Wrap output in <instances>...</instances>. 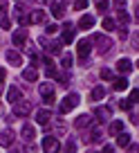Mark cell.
Wrapping results in <instances>:
<instances>
[{"instance_id":"obj_1","label":"cell","mask_w":139,"mask_h":153,"mask_svg":"<svg viewBox=\"0 0 139 153\" xmlns=\"http://www.w3.org/2000/svg\"><path fill=\"white\" fill-rule=\"evenodd\" d=\"M79 104H81V97H79V95H74V92H72V95H67L65 99L61 101V106H58V110H61V115H65V113H70V110H72V108H76Z\"/></svg>"},{"instance_id":"obj_2","label":"cell","mask_w":139,"mask_h":153,"mask_svg":"<svg viewBox=\"0 0 139 153\" xmlns=\"http://www.w3.org/2000/svg\"><path fill=\"white\" fill-rule=\"evenodd\" d=\"M29 110H32V106H29L27 99L14 101V117H25V115H29Z\"/></svg>"},{"instance_id":"obj_3","label":"cell","mask_w":139,"mask_h":153,"mask_svg":"<svg viewBox=\"0 0 139 153\" xmlns=\"http://www.w3.org/2000/svg\"><path fill=\"white\" fill-rule=\"evenodd\" d=\"M94 43H96V48H99V54H106L108 50H110L112 41L108 36H103V34H96V36H94Z\"/></svg>"},{"instance_id":"obj_4","label":"cell","mask_w":139,"mask_h":153,"mask_svg":"<svg viewBox=\"0 0 139 153\" xmlns=\"http://www.w3.org/2000/svg\"><path fill=\"white\" fill-rule=\"evenodd\" d=\"M43 149L45 151H61V142L54 135H45L43 137Z\"/></svg>"},{"instance_id":"obj_5","label":"cell","mask_w":139,"mask_h":153,"mask_svg":"<svg viewBox=\"0 0 139 153\" xmlns=\"http://www.w3.org/2000/svg\"><path fill=\"white\" fill-rule=\"evenodd\" d=\"M40 95H43V101H45L47 106H52L54 101H56L54 90H52V86H49V83H43V86H40Z\"/></svg>"},{"instance_id":"obj_6","label":"cell","mask_w":139,"mask_h":153,"mask_svg":"<svg viewBox=\"0 0 139 153\" xmlns=\"http://www.w3.org/2000/svg\"><path fill=\"white\" fill-rule=\"evenodd\" d=\"M14 137H16V135H14V131H11V128H5V131H2V133H0V146H11V144H14Z\"/></svg>"},{"instance_id":"obj_7","label":"cell","mask_w":139,"mask_h":153,"mask_svg":"<svg viewBox=\"0 0 139 153\" xmlns=\"http://www.w3.org/2000/svg\"><path fill=\"white\" fill-rule=\"evenodd\" d=\"M74 41V25L72 23H65L63 25V43H72Z\"/></svg>"},{"instance_id":"obj_8","label":"cell","mask_w":139,"mask_h":153,"mask_svg":"<svg viewBox=\"0 0 139 153\" xmlns=\"http://www.w3.org/2000/svg\"><path fill=\"white\" fill-rule=\"evenodd\" d=\"M90 50H92V43H90V41H81V43L76 45V52H79V56H81V59H85L88 54H90Z\"/></svg>"},{"instance_id":"obj_9","label":"cell","mask_w":139,"mask_h":153,"mask_svg":"<svg viewBox=\"0 0 139 153\" xmlns=\"http://www.w3.org/2000/svg\"><path fill=\"white\" fill-rule=\"evenodd\" d=\"M49 117H52V115H49V110H45V108L36 110V122H38V124L47 126V124H49Z\"/></svg>"},{"instance_id":"obj_10","label":"cell","mask_w":139,"mask_h":153,"mask_svg":"<svg viewBox=\"0 0 139 153\" xmlns=\"http://www.w3.org/2000/svg\"><path fill=\"white\" fill-rule=\"evenodd\" d=\"M27 20H29V23H34V25L43 23V20H45V11H43V9H34L32 16H27Z\"/></svg>"},{"instance_id":"obj_11","label":"cell","mask_w":139,"mask_h":153,"mask_svg":"<svg viewBox=\"0 0 139 153\" xmlns=\"http://www.w3.org/2000/svg\"><path fill=\"white\" fill-rule=\"evenodd\" d=\"M94 115H96V117H99V122H106L108 117H110V115H112V110L108 108V106H99V108L94 110Z\"/></svg>"},{"instance_id":"obj_12","label":"cell","mask_w":139,"mask_h":153,"mask_svg":"<svg viewBox=\"0 0 139 153\" xmlns=\"http://www.w3.org/2000/svg\"><path fill=\"white\" fill-rule=\"evenodd\" d=\"M117 70H119V72H124V74L132 72V61H130V59H121V61L117 63Z\"/></svg>"},{"instance_id":"obj_13","label":"cell","mask_w":139,"mask_h":153,"mask_svg":"<svg viewBox=\"0 0 139 153\" xmlns=\"http://www.w3.org/2000/svg\"><path fill=\"white\" fill-rule=\"evenodd\" d=\"M92 25H94V16H90V14L81 16V20H79V27L81 29H92Z\"/></svg>"},{"instance_id":"obj_14","label":"cell","mask_w":139,"mask_h":153,"mask_svg":"<svg viewBox=\"0 0 139 153\" xmlns=\"http://www.w3.org/2000/svg\"><path fill=\"white\" fill-rule=\"evenodd\" d=\"M90 124H92V117H90V115H81V117H76V122H74L76 128H88Z\"/></svg>"},{"instance_id":"obj_15","label":"cell","mask_w":139,"mask_h":153,"mask_svg":"<svg viewBox=\"0 0 139 153\" xmlns=\"http://www.w3.org/2000/svg\"><path fill=\"white\" fill-rule=\"evenodd\" d=\"M34 135H36L34 126H32V124H25V126H23V140H25V142H32Z\"/></svg>"},{"instance_id":"obj_16","label":"cell","mask_w":139,"mask_h":153,"mask_svg":"<svg viewBox=\"0 0 139 153\" xmlns=\"http://www.w3.org/2000/svg\"><path fill=\"white\" fill-rule=\"evenodd\" d=\"M106 97V88L103 86H96V88H92V92H90V99L92 101H96V99H103Z\"/></svg>"},{"instance_id":"obj_17","label":"cell","mask_w":139,"mask_h":153,"mask_svg":"<svg viewBox=\"0 0 139 153\" xmlns=\"http://www.w3.org/2000/svg\"><path fill=\"white\" fill-rule=\"evenodd\" d=\"M14 45H25L27 43V32H23V29H20V32H14Z\"/></svg>"},{"instance_id":"obj_18","label":"cell","mask_w":139,"mask_h":153,"mask_svg":"<svg viewBox=\"0 0 139 153\" xmlns=\"http://www.w3.org/2000/svg\"><path fill=\"white\" fill-rule=\"evenodd\" d=\"M23 79H25V81H36V79H38L36 68H27V70H23Z\"/></svg>"},{"instance_id":"obj_19","label":"cell","mask_w":139,"mask_h":153,"mask_svg":"<svg viewBox=\"0 0 139 153\" xmlns=\"http://www.w3.org/2000/svg\"><path fill=\"white\" fill-rule=\"evenodd\" d=\"M7 99L14 104V101H18L20 99V88H16V86H9V90H7Z\"/></svg>"},{"instance_id":"obj_20","label":"cell","mask_w":139,"mask_h":153,"mask_svg":"<svg viewBox=\"0 0 139 153\" xmlns=\"http://www.w3.org/2000/svg\"><path fill=\"white\" fill-rule=\"evenodd\" d=\"M45 43V41H43ZM47 45V52L49 54H61L63 52V48H61V43H58V41H49V43H45Z\"/></svg>"},{"instance_id":"obj_21","label":"cell","mask_w":139,"mask_h":153,"mask_svg":"<svg viewBox=\"0 0 139 153\" xmlns=\"http://www.w3.org/2000/svg\"><path fill=\"white\" fill-rule=\"evenodd\" d=\"M7 61H9L11 65H20V54L16 52V50H7Z\"/></svg>"},{"instance_id":"obj_22","label":"cell","mask_w":139,"mask_h":153,"mask_svg":"<svg viewBox=\"0 0 139 153\" xmlns=\"http://www.w3.org/2000/svg\"><path fill=\"white\" fill-rule=\"evenodd\" d=\"M108 131H110L112 135L121 133V131H124V122H119V120H117V122H112V124H110V128H108Z\"/></svg>"},{"instance_id":"obj_23","label":"cell","mask_w":139,"mask_h":153,"mask_svg":"<svg viewBox=\"0 0 139 153\" xmlns=\"http://www.w3.org/2000/svg\"><path fill=\"white\" fill-rule=\"evenodd\" d=\"M126 88H128V81H126L124 76H119V79L115 81V90H117V92H121V90H126Z\"/></svg>"},{"instance_id":"obj_24","label":"cell","mask_w":139,"mask_h":153,"mask_svg":"<svg viewBox=\"0 0 139 153\" xmlns=\"http://www.w3.org/2000/svg\"><path fill=\"white\" fill-rule=\"evenodd\" d=\"M130 144V135H126V133H121L119 135V140H117V146H121V149H126Z\"/></svg>"},{"instance_id":"obj_25","label":"cell","mask_w":139,"mask_h":153,"mask_svg":"<svg viewBox=\"0 0 139 153\" xmlns=\"http://www.w3.org/2000/svg\"><path fill=\"white\" fill-rule=\"evenodd\" d=\"M94 5H96V9H99L101 14L108 11V0H94Z\"/></svg>"},{"instance_id":"obj_26","label":"cell","mask_w":139,"mask_h":153,"mask_svg":"<svg viewBox=\"0 0 139 153\" xmlns=\"http://www.w3.org/2000/svg\"><path fill=\"white\" fill-rule=\"evenodd\" d=\"M52 16H54V18H61V16H63V7L58 5V2L52 5Z\"/></svg>"},{"instance_id":"obj_27","label":"cell","mask_w":139,"mask_h":153,"mask_svg":"<svg viewBox=\"0 0 139 153\" xmlns=\"http://www.w3.org/2000/svg\"><path fill=\"white\" fill-rule=\"evenodd\" d=\"M103 29H106V32L117 29V27H115V20H112V18H103Z\"/></svg>"},{"instance_id":"obj_28","label":"cell","mask_w":139,"mask_h":153,"mask_svg":"<svg viewBox=\"0 0 139 153\" xmlns=\"http://www.w3.org/2000/svg\"><path fill=\"white\" fill-rule=\"evenodd\" d=\"M61 63H63V68H70V65H72V54H63V59H61Z\"/></svg>"},{"instance_id":"obj_29","label":"cell","mask_w":139,"mask_h":153,"mask_svg":"<svg viewBox=\"0 0 139 153\" xmlns=\"http://www.w3.org/2000/svg\"><path fill=\"white\" fill-rule=\"evenodd\" d=\"M0 27H2V29H9V27H11V20L7 18V14L0 16Z\"/></svg>"},{"instance_id":"obj_30","label":"cell","mask_w":139,"mask_h":153,"mask_svg":"<svg viewBox=\"0 0 139 153\" xmlns=\"http://www.w3.org/2000/svg\"><path fill=\"white\" fill-rule=\"evenodd\" d=\"M54 128H56V133H65V131H67V126H65V122H61V120H58L56 124H54Z\"/></svg>"},{"instance_id":"obj_31","label":"cell","mask_w":139,"mask_h":153,"mask_svg":"<svg viewBox=\"0 0 139 153\" xmlns=\"http://www.w3.org/2000/svg\"><path fill=\"white\" fill-rule=\"evenodd\" d=\"M45 74H47V76H56V68H54V63L45 65Z\"/></svg>"},{"instance_id":"obj_32","label":"cell","mask_w":139,"mask_h":153,"mask_svg":"<svg viewBox=\"0 0 139 153\" xmlns=\"http://www.w3.org/2000/svg\"><path fill=\"white\" fill-rule=\"evenodd\" d=\"M85 7H88V0H76V2H74V9H79V11L85 9Z\"/></svg>"},{"instance_id":"obj_33","label":"cell","mask_w":139,"mask_h":153,"mask_svg":"<svg viewBox=\"0 0 139 153\" xmlns=\"http://www.w3.org/2000/svg\"><path fill=\"white\" fill-rule=\"evenodd\" d=\"M7 9H9V7H7V0H0V16H5Z\"/></svg>"},{"instance_id":"obj_34","label":"cell","mask_w":139,"mask_h":153,"mask_svg":"<svg viewBox=\"0 0 139 153\" xmlns=\"http://www.w3.org/2000/svg\"><path fill=\"white\" fill-rule=\"evenodd\" d=\"M101 79L110 81V79H112V72H110V70H101Z\"/></svg>"},{"instance_id":"obj_35","label":"cell","mask_w":139,"mask_h":153,"mask_svg":"<svg viewBox=\"0 0 139 153\" xmlns=\"http://www.w3.org/2000/svg\"><path fill=\"white\" fill-rule=\"evenodd\" d=\"M119 106H121V110H128L130 106H132V101H130V99H124V101H121Z\"/></svg>"},{"instance_id":"obj_36","label":"cell","mask_w":139,"mask_h":153,"mask_svg":"<svg viewBox=\"0 0 139 153\" xmlns=\"http://www.w3.org/2000/svg\"><path fill=\"white\" fill-rule=\"evenodd\" d=\"M137 95H139V92H137V88H135V90L130 92V97H128V99L132 101V104H137Z\"/></svg>"},{"instance_id":"obj_37","label":"cell","mask_w":139,"mask_h":153,"mask_svg":"<svg viewBox=\"0 0 139 153\" xmlns=\"http://www.w3.org/2000/svg\"><path fill=\"white\" fill-rule=\"evenodd\" d=\"M56 29H58V25H47V34H56Z\"/></svg>"},{"instance_id":"obj_38","label":"cell","mask_w":139,"mask_h":153,"mask_svg":"<svg viewBox=\"0 0 139 153\" xmlns=\"http://www.w3.org/2000/svg\"><path fill=\"white\" fill-rule=\"evenodd\" d=\"M5 76H7V70H5V68H0V83L5 81Z\"/></svg>"},{"instance_id":"obj_39","label":"cell","mask_w":139,"mask_h":153,"mask_svg":"<svg viewBox=\"0 0 139 153\" xmlns=\"http://www.w3.org/2000/svg\"><path fill=\"white\" fill-rule=\"evenodd\" d=\"M124 2H126V0H115V7H119V9H121V7H124Z\"/></svg>"},{"instance_id":"obj_40","label":"cell","mask_w":139,"mask_h":153,"mask_svg":"<svg viewBox=\"0 0 139 153\" xmlns=\"http://www.w3.org/2000/svg\"><path fill=\"white\" fill-rule=\"evenodd\" d=\"M45 2H47V0H45Z\"/></svg>"}]
</instances>
